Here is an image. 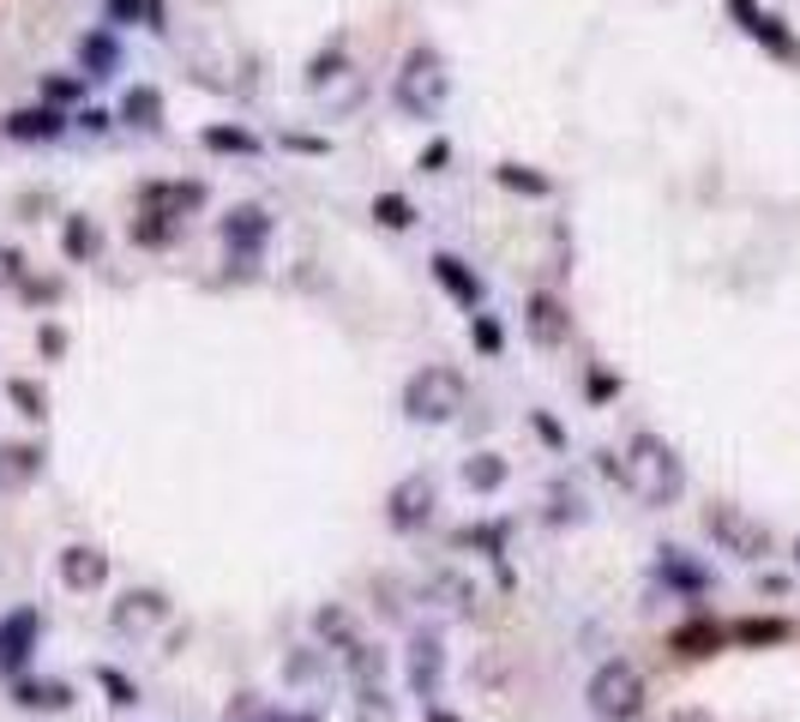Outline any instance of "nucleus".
<instances>
[{"mask_svg":"<svg viewBox=\"0 0 800 722\" xmlns=\"http://www.w3.org/2000/svg\"><path fill=\"white\" fill-rule=\"evenodd\" d=\"M620 482H626V494H633L638 506H668L674 494H680V458H674L662 439L638 434L633 446H626V458H620Z\"/></svg>","mask_w":800,"mask_h":722,"instance_id":"obj_1","label":"nucleus"},{"mask_svg":"<svg viewBox=\"0 0 800 722\" xmlns=\"http://www.w3.org/2000/svg\"><path fill=\"white\" fill-rule=\"evenodd\" d=\"M584 698H590V710L602 722H633L638 710H645V674L633 669V662H602V669L590 674V686H584Z\"/></svg>","mask_w":800,"mask_h":722,"instance_id":"obj_2","label":"nucleus"},{"mask_svg":"<svg viewBox=\"0 0 800 722\" xmlns=\"http://www.w3.org/2000/svg\"><path fill=\"white\" fill-rule=\"evenodd\" d=\"M403 410H410L415 422H452V415L464 410V379H458L452 368H422V374L403 386Z\"/></svg>","mask_w":800,"mask_h":722,"instance_id":"obj_3","label":"nucleus"},{"mask_svg":"<svg viewBox=\"0 0 800 722\" xmlns=\"http://www.w3.org/2000/svg\"><path fill=\"white\" fill-rule=\"evenodd\" d=\"M398 97H403V109H415V115H427V109H434L439 97H446V73H439V54H427V49H415V54H410Z\"/></svg>","mask_w":800,"mask_h":722,"instance_id":"obj_4","label":"nucleus"},{"mask_svg":"<svg viewBox=\"0 0 800 722\" xmlns=\"http://www.w3.org/2000/svg\"><path fill=\"white\" fill-rule=\"evenodd\" d=\"M386 518H391V530H422L427 518H434V482L415 470V476H403L398 488L386 494Z\"/></svg>","mask_w":800,"mask_h":722,"instance_id":"obj_5","label":"nucleus"},{"mask_svg":"<svg viewBox=\"0 0 800 722\" xmlns=\"http://www.w3.org/2000/svg\"><path fill=\"white\" fill-rule=\"evenodd\" d=\"M439 681H446V645H439L434 632H415L410 638V693L422 698V705H434Z\"/></svg>","mask_w":800,"mask_h":722,"instance_id":"obj_6","label":"nucleus"},{"mask_svg":"<svg viewBox=\"0 0 800 722\" xmlns=\"http://www.w3.org/2000/svg\"><path fill=\"white\" fill-rule=\"evenodd\" d=\"M109 560L97 548H61V584L66 590H103Z\"/></svg>","mask_w":800,"mask_h":722,"instance_id":"obj_7","label":"nucleus"},{"mask_svg":"<svg viewBox=\"0 0 800 722\" xmlns=\"http://www.w3.org/2000/svg\"><path fill=\"white\" fill-rule=\"evenodd\" d=\"M30 645H37V614H30V608L0 620V669H18V662L30 657Z\"/></svg>","mask_w":800,"mask_h":722,"instance_id":"obj_8","label":"nucleus"},{"mask_svg":"<svg viewBox=\"0 0 800 722\" xmlns=\"http://www.w3.org/2000/svg\"><path fill=\"white\" fill-rule=\"evenodd\" d=\"M529 337H536V344H566V337H572V313L560 308L554 296H536V301H529Z\"/></svg>","mask_w":800,"mask_h":722,"instance_id":"obj_9","label":"nucleus"},{"mask_svg":"<svg viewBox=\"0 0 800 722\" xmlns=\"http://www.w3.org/2000/svg\"><path fill=\"white\" fill-rule=\"evenodd\" d=\"M168 614V602L157 590H133V596H121V608H115V626L121 632H133V626H151V620H163Z\"/></svg>","mask_w":800,"mask_h":722,"instance_id":"obj_10","label":"nucleus"},{"mask_svg":"<svg viewBox=\"0 0 800 722\" xmlns=\"http://www.w3.org/2000/svg\"><path fill=\"white\" fill-rule=\"evenodd\" d=\"M37 470H42L37 446H0V488H25Z\"/></svg>","mask_w":800,"mask_h":722,"instance_id":"obj_11","label":"nucleus"},{"mask_svg":"<svg viewBox=\"0 0 800 722\" xmlns=\"http://www.w3.org/2000/svg\"><path fill=\"white\" fill-rule=\"evenodd\" d=\"M13 698H18V710H66L73 705V693L61 681H18Z\"/></svg>","mask_w":800,"mask_h":722,"instance_id":"obj_12","label":"nucleus"},{"mask_svg":"<svg viewBox=\"0 0 800 722\" xmlns=\"http://www.w3.org/2000/svg\"><path fill=\"white\" fill-rule=\"evenodd\" d=\"M434 277H439V284H446V289H452V296L464 301V308H476V301H482V284H476V277H470V271H464V259L439 253V259H434Z\"/></svg>","mask_w":800,"mask_h":722,"instance_id":"obj_13","label":"nucleus"},{"mask_svg":"<svg viewBox=\"0 0 800 722\" xmlns=\"http://www.w3.org/2000/svg\"><path fill=\"white\" fill-rule=\"evenodd\" d=\"M313 632H320V638L337 650V657H343L349 645H362V638H355V620H349L343 608H320V614H313Z\"/></svg>","mask_w":800,"mask_h":722,"instance_id":"obj_14","label":"nucleus"},{"mask_svg":"<svg viewBox=\"0 0 800 722\" xmlns=\"http://www.w3.org/2000/svg\"><path fill=\"white\" fill-rule=\"evenodd\" d=\"M704 524H710V536H723V542H735L740 555H759V542H764V536H759V530L747 524V518H735V512H710Z\"/></svg>","mask_w":800,"mask_h":722,"instance_id":"obj_15","label":"nucleus"},{"mask_svg":"<svg viewBox=\"0 0 800 722\" xmlns=\"http://www.w3.org/2000/svg\"><path fill=\"white\" fill-rule=\"evenodd\" d=\"M7 133H13V139H54V133H61V115H54L49 103H42V109H18V115L7 121Z\"/></svg>","mask_w":800,"mask_h":722,"instance_id":"obj_16","label":"nucleus"},{"mask_svg":"<svg viewBox=\"0 0 800 722\" xmlns=\"http://www.w3.org/2000/svg\"><path fill=\"white\" fill-rule=\"evenodd\" d=\"M500 482H505V458H500V451H476V458L464 464V488H476V494H493Z\"/></svg>","mask_w":800,"mask_h":722,"instance_id":"obj_17","label":"nucleus"},{"mask_svg":"<svg viewBox=\"0 0 800 722\" xmlns=\"http://www.w3.org/2000/svg\"><path fill=\"white\" fill-rule=\"evenodd\" d=\"M121 115H127L133 127H157V115H163V97H157L151 85H145V90H127V103H121Z\"/></svg>","mask_w":800,"mask_h":722,"instance_id":"obj_18","label":"nucleus"},{"mask_svg":"<svg viewBox=\"0 0 800 722\" xmlns=\"http://www.w3.org/2000/svg\"><path fill=\"white\" fill-rule=\"evenodd\" d=\"M716 645H723V632L716 626H680L674 632V650H680V657H710Z\"/></svg>","mask_w":800,"mask_h":722,"instance_id":"obj_19","label":"nucleus"},{"mask_svg":"<svg viewBox=\"0 0 800 722\" xmlns=\"http://www.w3.org/2000/svg\"><path fill=\"white\" fill-rule=\"evenodd\" d=\"M223 235H229V241H247V247H253V241H265V211H253V206H247V211H235V217L223 223Z\"/></svg>","mask_w":800,"mask_h":722,"instance_id":"obj_20","label":"nucleus"},{"mask_svg":"<svg viewBox=\"0 0 800 722\" xmlns=\"http://www.w3.org/2000/svg\"><path fill=\"white\" fill-rule=\"evenodd\" d=\"M7 398H13V403H18V415H30V422H37V415L49 410V398H42L37 379H7Z\"/></svg>","mask_w":800,"mask_h":722,"instance_id":"obj_21","label":"nucleus"},{"mask_svg":"<svg viewBox=\"0 0 800 722\" xmlns=\"http://www.w3.org/2000/svg\"><path fill=\"white\" fill-rule=\"evenodd\" d=\"M374 217L386 223V229H410L415 211H410V199H403V194H379V199H374Z\"/></svg>","mask_w":800,"mask_h":722,"instance_id":"obj_22","label":"nucleus"},{"mask_svg":"<svg viewBox=\"0 0 800 722\" xmlns=\"http://www.w3.org/2000/svg\"><path fill=\"white\" fill-rule=\"evenodd\" d=\"M66 253H73V259H91L97 253V229L85 217H66Z\"/></svg>","mask_w":800,"mask_h":722,"instance_id":"obj_23","label":"nucleus"},{"mask_svg":"<svg viewBox=\"0 0 800 722\" xmlns=\"http://www.w3.org/2000/svg\"><path fill=\"white\" fill-rule=\"evenodd\" d=\"M109 13L115 18H133V25H157V18H163V7H157V0H109Z\"/></svg>","mask_w":800,"mask_h":722,"instance_id":"obj_24","label":"nucleus"},{"mask_svg":"<svg viewBox=\"0 0 800 722\" xmlns=\"http://www.w3.org/2000/svg\"><path fill=\"white\" fill-rule=\"evenodd\" d=\"M205 145H211V151H253V139H247L241 127H211Z\"/></svg>","mask_w":800,"mask_h":722,"instance_id":"obj_25","label":"nucleus"},{"mask_svg":"<svg viewBox=\"0 0 800 722\" xmlns=\"http://www.w3.org/2000/svg\"><path fill=\"white\" fill-rule=\"evenodd\" d=\"M500 180H505V187H524V194H548V180L536 175V169H517V163H505Z\"/></svg>","mask_w":800,"mask_h":722,"instance_id":"obj_26","label":"nucleus"},{"mask_svg":"<svg viewBox=\"0 0 800 722\" xmlns=\"http://www.w3.org/2000/svg\"><path fill=\"white\" fill-rule=\"evenodd\" d=\"M470 337H476V344L488 349V356H500V344H505V337H500V325H493L488 313H476V320H470Z\"/></svg>","mask_w":800,"mask_h":722,"instance_id":"obj_27","label":"nucleus"},{"mask_svg":"<svg viewBox=\"0 0 800 722\" xmlns=\"http://www.w3.org/2000/svg\"><path fill=\"white\" fill-rule=\"evenodd\" d=\"M103 686H109V693H115V698H109V705H139V686H133V681H121L115 669H103Z\"/></svg>","mask_w":800,"mask_h":722,"instance_id":"obj_28","label":"nucleus"},{"mask_svg":"<svg viewBox=\"0 0 800 722\" xmlns=\"http://www.w3.org/2000/svg\"><path fill=\"white\" fill-rule=\"evenodd\" d=\"M740 638H752V645H759V638H783V626H776V620H752V626H740Z\"/></svg>","mask_w":800,"mask_h":722,"instance_id":"obj_29","label":"nucleus"},{"mask_svg":"<svg viewBox=\"0 0 800 722\" xmlns=\"http://www.w3.org/2000/svg\"><path fill=\"white\" fill-rule=\"evenodd\" d=\"M313 674H320V657H296V662H289V681H313Z\"/></svg>","mask_w":800,"mask_h":722,"instance_id":"obj_30","label":"nucleus"},{"mask_svg":"<svg viewBox=\"0 0 800 722\" xmlns=\"http://www.w3.org/2000/svg\"><path fill=\"white\" fill-rule=\"evenodd\" d=\"M427 722H458L452 710H439V705H427Z\"/></svg>","mask_w":800,"mask_h":722,"instance_id":"obj_31","label":"nucleus"}]
</instances>
